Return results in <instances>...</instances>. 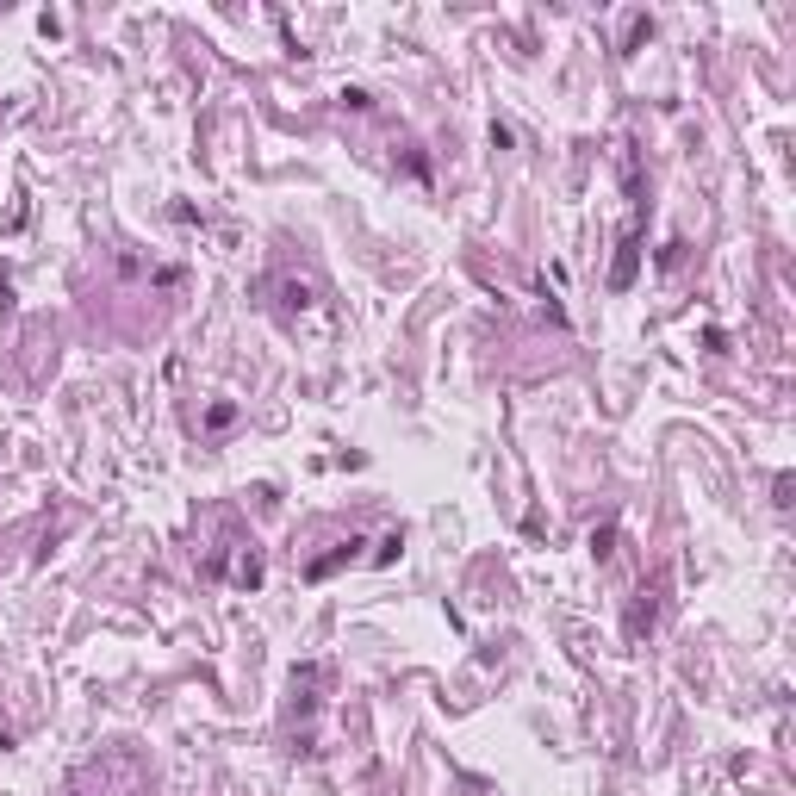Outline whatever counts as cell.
<instances>
[{"label": "cell", "mask_w": 796, "mask_h": 796, "mask_svg": "<svg viewBox=\"0 0 796 796\" xmlns=\"http://www.w3.org/2000/svg\"><path fill=\"white\" fill-rule=\"evenodd\" d=\"M231 579L237 585H262V548L255 542H231Z\"/></svg>", "instance_id": "obj_1"}, {"label": "cell", "mask_w": 796, "mask_h": 796, "mask_svg": "<svg viewBox=\"0 0 796 796\" xmlns=\"http://www.w3.org/2000/svg\"><path fill=\"white\" fill-rule=\"evenodd\" d=\"M274 293H280V305H287V311H305L311 299H318V280H305V274H280V280H274Z\"/></svg>", "instance_id": "obj_2"}]
</instances>
